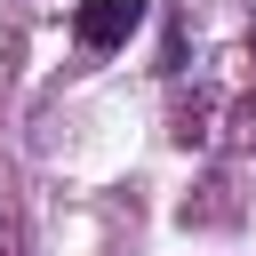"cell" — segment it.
<instances>
[{
    "label": "cell",
    "mask_w": 256,
    "mask_h": 256,
    "mask_svg": "<svg viewBox=\"0 0 256 256\" xmlns=\"http://www.w3.org/2000/svg\"><path fill=\"white\" fill-rule=\"evenodd\" d=\"M136 24H144V0H80V8H72L80 48H120Z\"/></svg>",
    "instance_id": "obj_1"
}]
</instances>
